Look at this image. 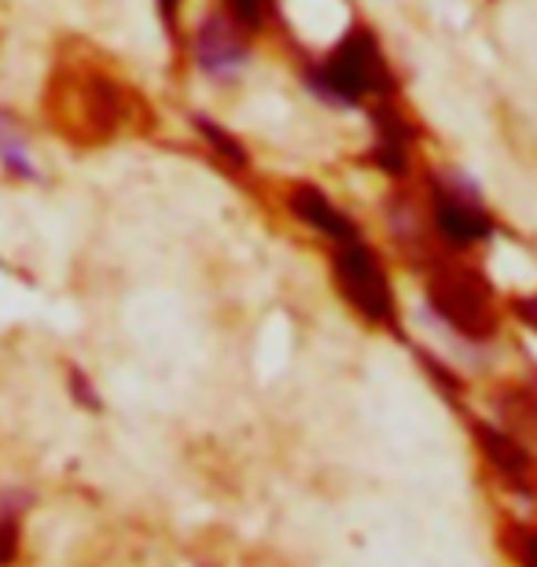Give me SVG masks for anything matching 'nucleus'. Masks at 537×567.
I'll list each match as a JSON object with an SVG mask.
<instances>
[{
  "label": "nucleus",
  "mask_w": 537,
  "mask_h": 567,
  "mask_svg": "<svg viewBox=\"0 0 537 567\" xmlns=\"http://www.w3.org/2000/svg\"><path fill=\"white\" fill-rule=\"evenodd\" d=\"M505 394L508 399H500V413H505L512 424H523V427L537 431V383L505 391Z\"/></svg>",
  "instance_id": "obj_14"
},
{
  "label": "nucleus",
  "mask_w": 537,
  "mask_h": 567,
  "mask_svg": "<svg viewBox=\"0 0 537 567\" xmlns=\"http://www.w3.org/2000/svg\"><path fill=\"white\" fill-rule=\"evenodd\" d=\"M221 11L250 38V33H258L269 22L272 0H221Z\"/></svg>",
  "instance_id": "obj_13"
},
{
  "label": "nucleus",
  "mask_w": 537,
  "mask_h": 567,
  "mask_svg": "<svg viewBox=\"0 0 537 567\" xmlns=\"http://www.w3.org/2000/svg\"><path fill=\"white\" fill-rule=\"evenodd\" d=\"M0 166H4V174H11L16 181H38L41 169L33 163V152L27 137H22V130L16 126V118L11 115H0Z\"/></svg>",
  "instance_id": "obj_11"
},
{
  "label": "nucleus",
  "mask_w": 537,
  "mask_h": 567,
  "mask_svg": "<svg viewBox=\"0 0 537 567\" xmlns=\"http://www.w3.org/2000/svg\"><path fill=\"white\" fill-rule=\"evenodd\" d=\"M523 567H537V530H530L523 542Z\"/></svg>",
  "instance_id": "obj_18"
},
{
  "label": "nucleus",
  "mask_w": 537,
  "mask_h": 567,
  "mask_svg": "<svg viewBox=\"0 0 537 567\" xmlns=\"http://www.w3.org/2000/svg\"><path fill=\"white\" fill-rule=\"evenodd\" d=\"M475 439L478 446H483L486 461L494 464V468L505 475L512 483H527L530 475V453L527 446L512 435L505 427H494V424H475Z\"/></svg>",
  "instance_id": "obj_9"
},
{
  "label": "nucleus",
  "mask_w": 537,
  "mask_h": 567,
  "mask_svg": "<svg viewBox=\"0 0 537 567\" xmlns=\"http://www.w3.org/2000/svg\"><path fill=\"white\" fill-rule=\"evenodd\" d=\"M283 203H288L295 221L306 225V229H313L317 236H324L328 244H342V240L361 236L358 221H353L342 207H335L328 192L310 185V181H295V185L283 192Z\"/></svg>",
  "instance_id": "obj_7"
},
{
  "label": "nucleus",
  "mask_w": 537,
  "mask_h": 567,
  "mask_svg": "<svg viewBox=\"0 0 537 567\" xmlns=\"http://www.w3.org/2000/svg\"><path fill=\"white\" fill-rule=\"evenodd\" d=\"M512 313H516L530 332H537V295H519V299H512Z\"/></svg>",
  "instance_id": "obj_16"
},
{
  "label": "nucleus",
  "mask_w": 537,
  "mask_h": 567,
  "mask_svg": "<svg viewBox=\"0 0 537 567\" xmlns=\"http://www.w3.org/2000/svg\"><path fill=\"white\" fill-rule=\"evenodd\" d=\"M71 391H74V399L89 405V410H100V399H96V391H93V383H89V377L82 369H71Z\"/></svg>",
  "instance_id": "obj_15"
},
{
  "label": "nucleus",
  "mask_w": 537,
  "mask_h": 567,
  "mask_svg": "<svg viewBox=\"0 0 537 567\" xmlns=\"http://www.w3.org/2000/svg\"><path fill=\"white\" fill-rule=\"evenodd\" d=\"M22 505H27V497L19 491H0V567L16 564L19 557V516H22Z\"/></svg>",
  "instance_id": "obj_12"
},
{
  "label": "nucleus",
  "mask_w": 537,
  "mask_h": 567,
  "mask_svg": "<svg viewBox=\"0 0 537 567\" xmlns=\"http://www.w3.org/2000/svg\"><path fill=\"white\" fill-rule=\"evenodd\" d=\"M424 295L431 313L467 343H489L500 332L494 288L475 266L456 262V255H438L427 262Z\"/></svg>",
  "instance_id": "obj_2"
},
{
  "label": "nucleus",
  "mask_w": 537,
  "mask_h": 567,
  "mask_svg": "<svg viewBox=\"0 0 537 567\" xmlns=\"http://www.w3.org/2000/svg\"><path fill=\"white\" fill-rule=\"evenodd\" d=\"M369 122H372L369 163L375 169H383L386 177H405L409 166H413V141H416L413 122L402 115V107L394 100H372Z\"/></svg>",
  "instance_id": "obj_6"
},
{
  "label": "nucleus",
  "mask_w": 537,
  "mask_h": 567,
  "mask_svg": "<svg viewBox=\"0 0 537 567\" xmlns=\"http://www.w3.org/2000/svg\"><path fill=\"white\" fill-rule=\"evenodd\" d=\"M331 274H335L342 299L369 324H391L397 317L391 277H386L383 258L375 255L369 240L353 236V240L331 244Z\"/></svg>",
  "instance_id": "obj_4"
},
{
  "label": "nucleus",
  "mask_w": 537,
  "mask_h": 567,
  "mask_svg": "<svg viewBox=\"0 0 537 567\" xmlns=\"http://www.w3.org/2000/svg\"><path fill=\"white\" fill-rule=\"evenodd\" d=\"M74 104H78V122L93 137H111L122 130L125 122V96L122 89L111 82L107 74H82V82L74 85Z\"/></svg>",
  "instance_id": "obj_8"
},
{
  "label": "nucleus",
  "mask_w": 537,
  "mask_h": 567,
  "mask_svg": "<svg viewBox=\"0 0 537 567\" xmlns=\"http://www.w3.org/2000/svg\"><path fill=\"white\" fill-rule=\"evenodd\" d=\"M155 8H158V16H163L166 30L177 33V19H180V8H185V0H155Z\"/></svg>",
  "instance_id": "obj_17"
},
{
  "label": "nucleus",
  "mask_w": 537,
  "mask_h": 567,
  "mask_svg": "<svg viewBox=\"0 0 537 567\" xmlns=\"http://www.w3.org/2000/svg\"><path fill=\"white\" fill-rule=\"evenodd\" d=\"M192 60L210 82H233L250 63V38L225 11H210L192 33Z\"/></svg>",
  "instance_id": "obj_5"
},
{
  "label": "nucleus",
  "mask_w": 537,
  "mask_h": 567,
  "mask_svg": "<svg viewBox=\"0 0 537 567\" xmlns=\"http://www.w3.org/2000/svg\"><path fill=\"white\" fill-rule=\"evenodd\" d=\"M302 82L331 107H358L372 100H391L394 71L369 27H353L335 41V49L302 71Z\"/></svg>",
  "instance_id": "obj_1"
},
{
  "label": "nucleus",
  "mask_w": 537,
  "mask_h": 567,
  "mask_svg": "<svg viewBox=\"0 0 537 567\" xmlns=\"http://www.w3.org/2000/svg\"><path fill=\"white\" fill-rule=\"evenodd\" d=\"M427 229L445 255H464L494 240L497 218L489 214L483 192L464 174H427Z\"/></svg>",
  "instance_id": "obj_3"
},
{
  "label": "nucleus",
  "mask_w": 537,
  "mask_h": 567,
  "mask_svg": "<svg viewBox=\"0 0 537 567\" xmlns=\"http://www.w3.org/2000/svg\"><path fill=\"white\" fill-rule=\"evenodd\" d=\"M192 126H196L199 133V141L210 147V152L217 155V163L228 166V169H236V174H244V169H250V152H247V144L236 137V133H228L221 122H214L207 115H196L192 118Z\"/></svg>",
  "instance_id": "obj_10"
}]
</instances>
